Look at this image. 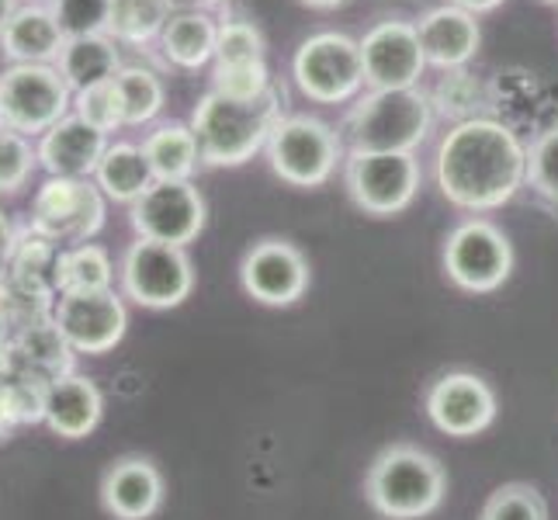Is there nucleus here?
I'll return each instance as SVG.
<instances>
[{"mask_svg":"<svg viewBox=\"0 0 558 520\" xmlns=\"http://www.w3.org/2000/svg\"><path fill=\"white\" fill-rule=\"evenodd\" d=\"M305 8H316V11H333V8H343L348 0H299Z\"/></svg>","mask_w":558,"mask_h":520,"instance_id":"obj_42","label":"nucleus"},{"mask_svg":"<svg viewBox=\"0 0 558 520\" xmlns=\"http://www.w3.org/2000/svg\"><path fill=\"white\" fill-rule=\"evenodd\" d=\"M52 326L73 354H108L129 330L122 295L108 292H63L52 305Z\"/></svg>","mask_w":558,"mask_h":520,"instance_id":"obj_13","label":"nucleus"},{"mask_svg":"<svg viewBox=\"0 0 558 520\" xmlns=\"http://www.w3.org/2000/svg\"><path fill=\"white\" fill-rule=\"evenodd\" d=\"M271 84V70L267 63H246V66H216L211 70V90L226 94L236 101H254L260 94H267Z\"/></svg>","mask_w":558,"mask_h":520,"instance_id":"obj_35","label":"nucleus"},{"mask_svg":"<svg viewBox=\"0 0 558 520\" xmlns=\"http://www.w3.org/2000/svg\"><path fill=\"white\" fill-rule=\"evenodd\" d=\"M434 178L440 195L461 211L478 216L504 208L527 184V146L507 122L489 114L454 122L437 143Z\"/></svg>","mask_w":558,"mask_h":520,"instance_id":"obj_1","label":"nucleus"},{"mask_svg":"<svg viewBox=\"0 0 558 520\" xmlns=\"http://www.w3.org/2000/svg\"><path fill=\"white\" fill-rule=\"evenodd\" d=\"M14 431H17V423H14V416H11V410H8L4 392H0V440H8Z\"/></svg>","mask_w":558,"mask_h":520,"instance_id":"obj_40","label":"nucleus"},{"mask_svg":"<svg viewBox=\"0 0 558 520\" xmlns=\"http://www.w3.org/2000/svg\"><path fill=\"white\" fill-rule=\"evenodd\" d=\"M114 84H119L122 94V105H125V125L136 129V125H149L157 114L163 111L167 101V87L163 81L153 70L129 63L114 73Z\"/></svg>","mask_w":558,"mask_h":520,"instance_id":"obj_29","label":"nucleus"},{"mask_svg":"<svg viewBox=\"0 0 558 520\" xmlns=\"http://www.w3.org/2000/svg\"><path fill=\"white\" fill-rule=\"evenodd\" d=\"M267 164L284 184L323 188L333 178L343 157V140L313 114H284L267 140Z\"/></svg>","mask_w":558,"mask_h":520,"instance_id":"obj_6","label":"nucleus"},{"mask_svg":"<svg viewBox=\"0 0 558 520\" xmlns=\"http://www.w3.org/2000/svg\"><path fill=\"white\" fill-rule=\"evenodd\" d=\"M527 188L558 208V122L527 146Z\"/></svg>","mask_w":558,"mask_h":520,"instance_id":"obj_32","label":"nucleus"},{"mask_svg":"<svg viewBox=\"0 0 558 520\" xmlns=\"http://www.w3.org/2000/svg\"><path fill=\"white\" fill-rule=\"evenodd\" d=\"M427 94H430L434 114H445V119H451V122L478 119L483 108H486V101H489L486 81L478 73H472L469 66L440 70V81Z\"/></svg>","mask_w":558,"mask_h":520,"instance_id":"obj_27","label":"nucleus"},{"mask_svg":"<svg viewBox=\"0 0 558 520\" xmlns=\"http://www.w3.org/2000/svg\"><path fill=\"white\" fill-rule=\"evenodd\" d=\"M167 8L174 14H184V11H205L211 14L216 8H222V0H167Z\"/></svg>","mask_w":558,"mask_h":520,"instance_id":"obj_38","label":"nucleus"},{"mask_svg":"<svg viewBox=\"0 0 558 520\" xmlns=\"http://www.w3.org/2000/svg\"><path fill=\"white\" fill-rule=\"evenodd\" d=\"M22 8L17 0H0V35H4V28H8V22L14 17V11Z\"/></svg>","mask_w":558,"mask_h":520,"instance_id":"obj_41","label":"nucleus"},{"mask_svg":"<svg viewBox=\"0 0 558 520\" xmlns=\"http://www.w3.org/2000/svg\"><path fill=\"white\" fill-rule=\"evenodd\" d=\"M35 167L38 153L28 136L0 125V195H17L22 188H28Z\"/></svg>","mask_w":558,"mask_h":520,"instance_id":"obj_33","label":"nucleus"},{"mask_svg":"<svg viewBox=\"0 0 558 520\" xmlns=\"http://www.w3.org/2000/svg\"><path fill=\"white\" fill-rule=\"evenodd\" d=\"M357 43L364 63V87L368 90L420 87V76L427 70V56H423L420 46L416 22L385 17V22L364 32Z\"/></svg>","mask_w":558,"mask_h":520,"instance_id":"obj_14","label":"nucleus"},{"mask_svg":"<svg viewBox=\"0 0 558 520\" xmlns=\"http://www.w3.org/2000/svg\"><path fill=\"white\" fill-rule=\"evenodd\" d=\"M122 292L143 310H178L195 292V267L184 246L140 240L122 254Z\"/></svg>","mask_w":558,"mask_h":520,"instance_id":"obj_10","label":"nucleus"},{"mask_svg":"<svg viewBox=\"0 0 558 520\" xmlns=\"http://www.w3.org/2000/svg\"><path fill=\"white\" fill-rule=\"evenodd\" d=\"M122 63V49L108 32H90V35H70L66 46L56 60V70L63 73V81L70 90H84L94 84H105L119 73Z\"/></svg>","mask_w":558,"mask_h":520,"instance_id":"obj_22","label":"nucleus"},{"mask_svg":"<svg viewBox=\"0 0 558 520\" xmlns=\"http://www.w3.org/2000/svg\"><path fill=\"white\" fill-rule=\"evenodd\" d=\"M440 264L454 288L469 295H489L504 288L513 275V243L496 222L472 216L458 222L445 250H440Z\"/></svg>","mask_w":558,"mask_h":520,"instance_id":"obj_7","label":"nucleus"},{"mask_svg":"<svg viewBox=\"0 0 558 520\" xmlns=\"http://www.w3.org/2000/svg\"><path fill=\"white\" fill-rule=\"evenodd\" d=\"M295 87L316 105H343L364 87L361 43L348 32H316L292 56Z\"/></svg>","mask_w":558,"mask_h":520,"instance_id":"obj_9","label":"nucleus"},{"mask_svg":"<svg viewBox=\"0 0 558 520\" xmlns=\"http://www.w3.org/2000/svg\"><path fill=\"white\" fill-rule=\"evenodd\" d=\"M108 132L94 129L81 114H66L63 122H56L46 136H38V167L49 178H76V181H94L105 149H108Z\"/></svg>","mask_w":558,"mask_h":520,"instance_id":"obj_17","label":"nucleus"},{"mask_svg":"<svg viewBox=\"0 0 558 520\" xmlns=\"http://www.w3.org/2000/svg\"><path fill=\"white\" fill-rule=\"evenodd\" d=\"M216 66H246V63H267V43L264 32L250 17H226L219 22V43H216Z\"/></svg>","mask_w":558,"mask_h":520,"instance_id":"obj_30","label":"nucleus"},{"mask_svg":"<svg viewBox=\"0 0 558 520\" xmlns=\"http://www.w3.org/2000/svg\"><path fill=\"white\" fill-rule=\"evenodd\" d=\"M105 216H108V198L94 181L49 178L32 198L28 229L56 246L60 243L81 246L101 233Z\"/></svg>","mask_w":558,"mask_h":520,"instance_id":"obj_8","label":"nucleus"},{"mask_svg":"<svg viewBox=\"0 0 558 520\" xmlns=\"http://www.w3.org/2000/svg\"><path fill=\"white\" fill-rule=\"evenodd\" d=\"M105 416V396L101 389L84 375H63L46 385V413L43 423L66 440H81L98 431Z\"/></svg>","mask_w":558,"mask_h":520,"instance_id":"obj_20","label":"nucleus"},{"mask_svg":"<svg viewBox=\"0 0 558 520\" xmlns=\"http://www.w3.org/2000/svg\"><path fill=\"white\" fill-rule=\"evenodd\" d=\"M66 46V32L52 4H22L0 35V49L11 63H49L56 66Z\"/></svg>","mask_w":558,"mask_h":520,"instance_id":"obj_21","label":"nucleus"},{"mask_svg":"<svg viewBox=\"0 0 558 520\" xmlns=\"http://www.w3.org/2000/svg\"><path fill=\"white\" fill-rule=\"evenodd\" d=\"M167 0H108V22L105 32L119 46H149L160 43V35L170 22Z\"/></svg>","mask_w":558,"mask_h":520,"instance_id":"obj_26","label":"nucleus"},{"mask_svg":"<svg viewBox=\"0 0 558 520\" xmlns=\"http://www.w3.org/2000/svg\"><path fill=\"white\" fill-rule=\"evenodd\" d=\"M240 281L254 302L284 310V305H295L310 292V261L292 240L267 237L243 254Z\"/></svg>","mask_w":558,"mask_h":520,"instance_id":"obj_15","label":"nucleus"},{"mask_svg":"<svg viewBox=\"0 0 558 520\" xmlns=\"http://www.w3.org/2000/svg\"><path fill=\"white\" fill-rule=\"evenodd\" d=\"M14 246H17V229L11 226V219L0 211V278L8 275L11 257H14Z\"/></svg>","mask_w":558,"mask_h":520,"instance_id":"obj_37","label":"nucleus"},{"mask_svg":"<svg viewBox=\"0 0 558 520\" xmlns=\"http://www.w3.org/2000/svg\"><path fill=\"white\" fill-rule=\"evenodd\" d=\"M420 46L427 56V66L437 70H458L475 60L478 46H483V28L478 17L458 4H440L420 14L416 22Z\"/></svg>","mask_w":558,"mask_h":520,"instance_id":"obj_19","label":"nucleus"},{"mask_svg":"<svg viewBox=\"0 0 558 520\" xmlns=\"http://www.w3.org/2000/svg\"><path fill=\"white\" fill-rule=\"evenodd\" d=\"M364 496L381 517L420 520L445 504L448 475L434 455L413 445H392L372 461L368 479H364Z\"/></svg>","mask_w":558,"mask_h":520,"instance_id":"obj_4","label":"nucleus"},{"mask_svg":"<svg viewBox=\"0 0 558 520\" xmlns=\"http://www.w3.org/2000/svg\"><path fill=\"white\" fill-rule=\"evenodd\" d=\"M73 114H81L84 122H90L101 132L125 129V105H122V94H119V84H114V76L105 84L76 90L73 94Z\"/></svg>","mask_w":558,"mask_h":520,"instance_id":"obj_31","label":"nucleus"},{"mask_svg":"<svg viewBox=\"0 0 558 520\" xmlns=\"http://www.w3.org/2000/svg\"><path fill=\"white\" fill-rule=\"evenodd\" d=\"M60 14V25L70 35H90V32H105L108 22V0H60L52 4Z\"/></svg>","mask_w":558,"mask_h":520,"instance_id":"obj_36","label":"nucleus"},{"mask_svg":"<svg viewBox=\"0 0 558 520\" xmlns=\"http://www.w3.org/2000/svg\"><path fill=\"white\" fill-rule=\"evenodd\" d=\"M434 105L423 87L368 90L354 101L343 140L351 153H416L434 129Z\"/></svg>","mask_w":558,"mask_h":520,"instance_id":"obj_3","label":"nucleus"},{"mask_svg":"<svg viewBox=\"0 0 558 520\" xmlns=\"http://www.w3.org/2000/svg\"><path fill=\"white\" fill-rule=\"evenodd\" d=\"M94 184L101 188V195L108 202H119V205L132 208L153 184H157V173H153L143 146H136V143H111L105 149L98 170H94Z\"/></svg>","mask_w":558,"mask_h":520,"instance_id":"obj_23","label":"nucleus"},{"mask_svg":"<svg viewBox=\"0 0 558 520\" xmlns=\"http://www.w3.org/2000/svg\"><path fill=\"white\" fill-rule=\"evenodd\" d=\"M73 111V90L49 63H11L0 70V125L22 136H46Z\"/></svg>","mask_w":558,"mask_h":520,"instance_id":"obj_5","label":"nucleus"},{"mask_svg":"<svg viewBox=\"0 0 558 520\" xmlns=\"http://www.w3.org/2000/svg\"><path fill=\"white\" fill-rule=\"evenodd\" d=\"M343 181L354 205L368 216H399L407 211L423 184L416 153H348Z\"/></svg>","mask_w":558,"mask_h":520,"instance_id":"obj_11","label":"nucleus"},{"mask_svg":"<svg viewBox=\"0 0 558 520\" xmlns=\"http://www.w3.org/2000/svg\"><path fill=\"white\" fill-rule=\"evenodd\" d=\"M448 4H458V8H465V11H472L478 17V14L496 11L499 4H504V0H448Z\"/></svg>","mask_w":558,"mask_h":520,"instance_id":"obj_39","label":"nucleus"},{"mask_svg":"<svg viewBox=\"0 0 558 520\" xmlns=\"http://www.w3.org/2000/svg\"><path fill=\"white\" fill-rule=\"evenodd\" d=\"M427 416L448 437H475L493 427L496 420V392L486 378L472 372L440 375L427 392Z\"/></svg>","mask_w":558,"mask_h":520,"instance_id":"obj_16","label":"nucleus"},{"mask_svg":"<svg viewBox=\"0 0 558 520\" xmlns=\"http://www.w3.org/2000/svg\"><path fill=\"white\" fill-rule=\"evenodd\" d=\"M478 520H548V504L534 486L507 483L486 499Z\"/></svg>","mask_w":558,"mask_h":520,"instance_id":"obj_34","label":"nucleus"},{"mask_svg":"<svg viewBox=\"0 0 558 520\" xmlns=\"http://www.w3.org/2000/svg\"><path fill=\"white\" fill-rule=\"evenodd\" d=\"M163 472L143 455L111 461L101 475V507L114 520H149L163 507Z\"/></svg>","mask_w":558,"mask_h":520,"instance_id":"obj_18","label":"nucleus"},{"mask_svg":"<svg viewBox=\"0 0 558 520\" xmlns=\"http://www.w3.org/2000/svg\"><path fill=\"white\" fill-rule=\"evenodd\" d=\"M284 119V94L271 87L254 101L226 98L208 90L191 111V129L202 149L205 167H243L267 149L275 125Z\"/></svg>","mask_w":558,"mask_h":520,"instance_id":"obj_2","label":"nucleus"},{"mask_svg":"<svg viewBox=\"0 0 558 520\" xmlns=\"http://www.w3.org/2000/svg\"><path fill=\"white\" fill-rule=\"evenodd\" d=\"M208 205L191 181H157L129 208V222L140 240L187 246L202 237Z\"/></svg>","mask_w":558,"mask_h":520,"instance_id":"obj_12","label":"nucleus"},{"mask_svg":"<svg viewBox=\"0 0 558 520\" xmlns=\"http://www.w3.org/2000/svg\"><path fill=\"white\" fill-rule=\"evenodd\" d=\"M143 153L157 181H191L202 167V149L191 122H163L146 132Z\"/></svg>","mask_w":558,"mask_h":520,"instance_id":"obj_25","label":"nucleus"},{"mask_svg":"<svg viewBox=\"0 0 558 520\" xmlns=\"http://www.w3.org/2000/svg\"><path fill=\"white\" fill-rule=\"evenodd\" d=\"M35 4H60V0H35Z\"/></svg>","mask_w":558,"mask_h":520,"instance_id":"obj_43","label":"nucleus"},{"mask_svg":"<svg viewBox=\"0 0 558 520\" xmlns=\"http://www.w3.org/2000/svg\"><path fill=\"white\" fill-rule=\"evenodd\" d=\"M542 4H555L558 8V0H542Z\"/></svg>","mask_w":558,"mask_h":520,"instance_id":"obj_44","label":"nucleus"},{"mask_svg":"<svg viewBox=\"0 0 558 520\" xmlns=\"http://www.w3.org/2000/svg\"><path fill=\"white\" fill-rule=\"evenodd\" d=\"M219 43V22L205 11H184L170 14V22L160 35V52L167 63L181 70H202L216 60Z\"/></svg>","mask_w":558,"mask_h":520,"instance_id":"obj_24","label":"nucleus"},{"mask_svg":"<svg viewBox=\"0 0 558 520\" xmlns=\"http://www.w3.org/2000/svg\"><path fill=\"white\" fill-rule=\"evenodd\" d=\"M114 281V264L98 243L63 246L60 254V295L63 292H108Z\"/></svg>","mask_w":558,"mask_h":520,"instance_id":"obj_28","label":"nucleus"}]
</instances>
